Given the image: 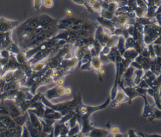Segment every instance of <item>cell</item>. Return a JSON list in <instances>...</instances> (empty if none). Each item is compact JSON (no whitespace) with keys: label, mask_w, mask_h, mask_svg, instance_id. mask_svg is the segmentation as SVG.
<instances>
[{"label":"cell","mask_w":161,"mask_h":137,"mask_svg":"<svg viewBox=\"0 0 161 137\" xmlns=\"http://www.w3.org/2000/svg\"><path fill=\"white\" fill-rule=\"evenodd\" d=\"M21 137H30V134L29 133V131L26 126V125L23 126V130H22V134H21Z\"/></svg>","instance_id":"36"},{"label":"cell","mask_w":161,"mask_h":137,"mask_svg":"<svg viewBox=\"0 0 161 137\" xmlns=\"http://www.w3.org/2000/svg\"><path fill=\"white\" fill-rule=\"evenodd\" d=\"M65 87L62 86H56L48 89L45 93V97L49 101L65 96Z\"/></svg>","instance_id":"4"},{"label":"cell","mask_w":161,"mask_h":137,"mask_svg":"<svg viewBox=\"0 0 161 137\" xmlns=\"http://www.w3.org/2000/svg\"><path fill=\"white\" fill-rule=\"evenodd\" d=\"M97 20L103 27H104L105 28H106L108 31L111 32V34L113 33L116 26L113 23V22L111 21V19H109L100 16L97 18Z\"/></svg>","instance_id":"17"},{"label":"cell","mask_w":161,"mask_h":137,"mask_svg":"<svg viewBox=\"0 0 161 137\" xmlns=\"http://www.w3.org/2000/svg\"><path fill=\"white\" fill-rule=\"evenodd\" d=\"M18 26V22L0 18V32H7L13 31Z\"/></svg>","instance_id":"6"},{"label":"cell","mask_w":161,"mask_h":137,"mask_svg":"<svg viewBox=\"0 0 161 137\" xmlns=\"http://www.w3.org/2000/svg\"><path fill=\"white\" fill-rule=\"evenodd\" d=\"M64 82H65L64 77H60L57 79L54 83L56 84L57 86H62L64 84Z\"/></svg>","instance_id":"37"},{"label":"cell","mask_w":161,"mask_h":137,"mask_svg":"<svg viewBox=\"0 0 161 137\" xmlns=\"http://www.w3.org/2000/svg\"><path fill=\"white\" fill-rule=\"evenodd\" d=\"M62 116H63L60 112L57 111L48 106H46L43 118L47 119L53 121H59L62 118Z\"/></svg>","instance_id":"13"},{"label":"cell","mask_w":161,"mask_h":137,"mask_svg":"<svg viewBox=\"0 0 161 137\" xmlns=\"http://www.w3.org/2000/svg\"><path fill=\"white\" fill-rule=\"evenodd\" d=\"M67 14L68 16H70V15L72 14V11H71L70 10H69V9L67 10Z\"/></svg>","instance_id":"44"},{"label":"cell","mask_w":161,"mask_h":137,"mask_svg":"<svg viewBox=\"0 0 161 137\" xmlns=\"http://www.w3.org/2000/svg\"><path fill=\"white\" fill-rule=\"evenodd\" d=\"M1 122L7 128H13L16 126V124L13 120V119L10 117L9 116H4L3 119H1Z\"/></svg>","instance_id":"26"},{"label":"cell","mask_w":161,"mask_h":137,"mask_svg":"<svg viewBox=\"0 0 161 137\" xmlns=\"http://www.w3.org/2000/svg\"><path fill=\"white\" fill-rule=\"evenodd\" d=\"M4 101L5 102L6 104L8 107L9 116L11 117L12 118H16L22 114H24L22 112L19 106L16 104V102L13 100L7 99V100H4Z\"/></svg>","instance_id":"9"},{"label":"cell","mask_w":161,"mask_h":137,"mask_svg":"<svg viewBox=\"0 0 161 137\" xmlns=\"http://www.w3.org/2000/svg\"><path fill=\"white\" fill-rule=\"evenodd\" d=\"M130 65H131L133 67H134L135 69H142V66L135 60H133L131 63Z\"/></svg>","instance_id":"40"},{"label":"cell","mask_w":161,"mask_h":137,"mask_svg":"<svg viewBox=\"0 0 161 137\" xmlns=\"http://www.w3.org/2000/svg\"><path fill=\"white\" fill-rule=\"evenodd\" d=\"M45 107L46 106L41 101H38L33 102L30 105L28 110L35 113L38 118H43Z\"/></svg>","instance_id":"11"},{"label":"cell","mask_w":161,"mask_h":137,"mask_svg":"<svg viewBox=\"0 0 161 137\" xmlns=\"http://www.w3.org/2000/svg\"><path fill=\"white\" fill-rule=\"evenodd\" d=\"M134 78H133V83L134 85H137L142 79V76L144 74V71L143 69H135L134 72Z\"/></svg>","instance_id":"27"},{"label":"cell","mask_w":161,"mask_h":137,"mask_svg":"<svg viewBox=\"0 0 161 137\" xmlns=\"http://www.w3.org/2000/svg\"><path fill=\"white\" fill-rule=\"evenodd\" d=\"M18 68H20V65L19 63L18 62L16 56L13 53H11L10 57L8 59L5 65L2 67V72L3 74L8 70H14Z\"/></svg>","instance_id":"12"},{"label":"cell","mask_w":161,"mask_h":137,"mask_svg":"<svg viewBox=\"0 0 161 137\" xmlns=\"http://www.w3.org/2000/svg\"><path fill=\"white\" fill-rule=\"evenodd\" d=\"M99 57L101 60V62H103V63L104 65V64H106V63H108L110 62L109 60L108 59V57H107V55H104V54H102V53H99Z\"/></svg>","instance_id":"35"},{"label":"cell","mask_w":161,"mask_h":137,"mask_svg":"<svg viewBox=\"0 0 161 137\" xmlns=\"http://www.w3.org/2000/svg\"><path fill=\"white\" fill-rule=\"evenodd\" d=\"M111 102V99L110 97H108L107 99L106 100V101L99 106H87V105H85L83 103L79 107H77L76 109H75V111L78 112L81 116H88V117H91V116L94 112H96L97 111H100V110H103L105 108H106V107L109 105V104H110Z\"/></svg>","instance_id":"2"},{"label":"cell","mask_w":161,"mask_h":137,"mask_svg":"<svg viewBox=\"0 0 161 137\" xmlns=\"http://www.w3.org/2000/svg\"><path fill=\"white\" fill-rule=\"evenodd\" d=\"M80 130H81L80 125L77 122L74 126L69 129V131L67 134V136H76L80 133Z\"/></svg>","instance_id":"28"},{"label":"cell","mask_w":161,"mask_h":137,"mask_svg":"<svg viewBox=\"0 0 161 137\" xmlns=\"http://www.w3.org/2000/svg\"><path fill=\"white\" fill-rule=\"evenodd\" d=\"M109 134L113 136H123L124 134H121L120 129L118 126H112L109 129Z\"/></svg>","instance_id":"30"},{"label":"cell","mask_w":161,"mask_h":137,"mask_svg":"<svg viewBox=\"0 0 161 137\" xmlns=\"http://www.w3.org/2000/svg\"><path fill=\"white\" fill-rule=\"evenodd\" d=\"M79 68L82 70H89L91 69V61L82 63L79 66Z\"/></svg>","instance_id":"34"},{"label":"cell","mask_w":161,"mask_h":137,"mask_svg":"<svg viewBox=\"0 0 161 137\" xmlns=\"http://www.w3.org/2000/svg\"><path fill=\"white\" fill-rule=\"evenodd\" d=\"M118 86L121 87V89L128 96L129 104H131L132 100L139 96L135 86H128L126 87L123 86V80H121V81L118 84Z\"/></svg>","instance_id":"8"},{"label":"cell","mask_w":161,"mask_h":137,"mask_svg":"<svg viewBox=\"0 0 161 137\" xmlns=\"http://www.w3.org/2000/svg\"><path fill=\"white\" fill-rule=\"evenodd\" d=\"M0 115L9 116L8 107L4 101H0Z\"/></svg>","instance_id":"29"},{"label":"cell","mask_w":161,"mask_h":137,"mask_svg":"<svg viewBox=\"0 0 161 137\" xmlns=\"http://www.w3.org/2000/svg\"><path fill=\"white\" fill-rule=\"evenodd\" d=\"M64 91H65V96H70L72 93V90L69 87H65V90Z\"/></svg>","instance_id":"43"},{"label":"cell","mask_w":161,"mask_h":137,"mask_svg":"<svg viewBox=\"0 0 161 137\" xmlns=\"http://www.w3.org/2000/svg\"><path fill=\"white\" fill-rule=\"evenodd\" d=\"M1 77L5 82H9L13 81L21 82L26 77V74L21 68H18L14 70L5 72L1 75Z\"/></svg>","instance_id":"3"},{"label":"cell","mask_w":161,"mask_h":137,"mask_svg":"<svg viewBox=\"0 0 161 137\" xmlns=\"http://www.w3.org/2000/svg\"><path fill=\"white\" fill-rule=\"evenodd\" d=\"M104 64L101 62L99 56L94 57L91 59V69L93 70L99 76V78L102 80V75L105 73V71L103 68Z\"/></svg>","instance_id":"5"},{"label":"cell","mask_w":161,"mask_h":137,"mask_svg":"<svg viewBox=\"0 0 161 137\" xmlns=\"http://www.w3.org/2000/svg\"><path fill=\"white\" fill-rule=\"evenodd\" d=\"M12 31L0 32V50L7 49L10 44L13 42L12 38Z\"/></svg>","instance_id":"10"},{"label":"cell","mask_w":161,"mask_h":137,"mask_svg":"<svg viewBox=\"0 0 161 137\" xmlns=\"http://www.w3.org/2000/svg\"><path fill=\"white\" fill-rule=\"evenodd\" d=\"M135 68L131 65H129L123 72L122 77H123V80H125L128 86H135L133 83V77H134V72Z\"/></svg>","instance_id":"14"},{"label":"cell","mask_w":161,"mask_h":137,"mask_svg":"<svg viewBox=\"0 0 161 137\" xmlns=\"http://www.w3.org/2000/svg\"><path fill=\"white\" fill-rule=\"evenodd\" d=\"M137 86L142 87V88H145V89H148L149 86L147 84V83L146 82V81L144 79H142L141 81L140 82V83L137 85Z\"/></svg>","instance_id":"39"},{"label":"cell","mask_w":161,"mask_h":137,"mask_svg":"<svg viewBox=\"0 0 161 137\" xmlns=\"http://www.w3.org/2000/svg\"><path fill=\"white\" fill-rule=\"evenodd\" d=\"M26 112L28 116V120L31 124L36 129H38V130L42 131V126L40 118H38L35 113L30 111V110H28Z\"/></svg>","instance_id":"16"},{"label":"cell","mask_w":161,"mask_h":137,"mask_svg":"<svg viewBox=\"0 0 161 137\" xmlns=\"http://www.w3.org/2000/svg\"><path fill=\"white\" fill-rule=\"evenodd\" d=\"M152 45H153L154 52L156 57H160L161 56V45H155V44H152Z\"/></svg>","instance_id":"33"},{"label":"cell","mask_w":161,"mask_h":137,"mask_svg":"<svg viewBox=\"0 0 161 137\" xmlns=\"http://www.w3.org/2000/svg\"><path fill=\"white\" fill-rule=\"evenodd\" d=\"M53 0H44L43 1V4L46 8H52L53 6Z\"/></svg>","instance_id":"38"},{"label":"cell","mask_w":161,"mask_h":137,"mask_svg":"<svg viewBox=\"0 0 161 137\" xmlns=\"http://www.w3.org/2000/svg\"><path fill=\"white\" fill-rule=\"evenodd\" d=\"M128 136L130 137H136L138 136V135L136 134V133L135 132V130L133 129H130L128 132Z\"/></svg>","instance_id":"42"},{"label":"cell","mask_w":161,"mask_h":137,"mask_svg":"<svg viewBox=\"0 0 161 137\" xmlns=\"http://www.w3.org/2000/svg\"><path fill=\"white\" fill-rule=\"evenodd\" d=\"M151 60L152 58L150 57H145L141 54H138L134 60L137 62L142 66V68L143 70V71L145 72L150 70Z\"/></svg>","instance_id":"15"},{"label":"cell","mask_w":161,"mask_h":137,"mask_svg":"<svg viewBox=\"0 0 161 137\" xmlns=\"http://www.w3.org/2000/svg\"><path fill=\"white\" fill-rule=\"evenodd\" d=\"M125 43V38L123 36H119V38L116 45V47L118 51L119 52V53L121 56L123 55V54L126 50Z\"/></svg>","instance_id":"25"},{"label":"cell","mask_w":161,"mask_h":137,"mask_svg":"<svg viewBox=\"0 0 161 137\" xmlns=\"http://www.w3.org/2000/svg\"><path fill=\"white\" fill-rule=\"evenodd\" d=\"M109 134V130H106L102 128H94L87 134V136H94V137H103L108 136Z\"/></svg>","instance_id":"21"},{"label":"cell","mask_w":161,"mask_h":137,"mask_svg":"<svg viewBox=\"0 0 161 137\" xmlns=\"http://www.w3.org/2000/svg\"><path fill=\"white\" fill-rule=\"evenodd\" d=\"M155 119H161V109H159L158 108L154 107L152 116L151 118L149 119V120L150 121H152L153 120H154Z\"/></svg>","instance_id":"31"},{"label":"cell","mask_w":161,"mask_h":137,"mask_svg":"<svg viewBox=\"0 0 161 137\" xmlns=\"http://www.w3.org/2000/svg\"><path fill=\"white\" fill-rule=\"evenodd\" d=\"M138 55V53L134 48H128L125 50L122 55V57L125 59L133 61Z\"/></svg>","instance_id":"23"},{"label":"cell","mask_w":161,"mask_h":137,"mask_svg":"<svg viewBox=\"0 0 161 137\" xmlns=\"http://www.w3.org/2000/svg\"><path fill=\"white\" fill-rule=\"evenodd\" d=\"M42 0H34V7L36 9H39L41 7Z\"/></svg>","instance_id":"41"},{"label":"cell","mask_w":161,"mask_h":137,"mask_svg":"<svg viewBox=\"0 0 161 137\" xmlns=\"http://www.w3.org/2000/svg\"><path fill=\"white\" fill-rule=\"evenodd\" d=\"M91 9L92 11H94L96 13H100L103 9V6L100 1L97 0V1L91 6Z\"/></svg>","instance_id":"32"},{"label":"cell","mask_w":161,"mask_h":137,"mask_svg":"<svg viewBox=\"0 0 161 137\" xmlns=\"http://www.w3.org/2000/svg\"><path fill=\"white\" fill-rule=\"evenodd\" d=\"M38 19L40 21V25L42 26H48V25H52L53 23H57L58 21L57 19H53V18H52L51 16H50L49 15L46 14H41L40 16H38Z\"/></svg>","instance_id":"20"},{"label":"cell","mask_w":161,"mask_h":137,"mask_svg":"<svg viewBox=\"0 0 161 137\" xmlns=\"http://www.w3.org/2000/svg\"><path fill=\"white\" fill-rule=\"evenodd\" d=\"M128 102V97L126 94L124 92V91L121 90H118L115 98L111 101L110 104L111 107L114 108H117L120 106L122 103Z\"/></svg>","instance_id":"7"},{"label":"cell","mask_w":161,"mask_h":137,"mask_svg":"<svg viewBox=\"0 0 161 137\" xmlns=\"http://www.w3.org/2000/svg\"><path fill=\"white\" fill-rule=\"evenodd\" d=\"M160 74H161V73H160Z\"/></svg>","instance_id":"45"},{"label":"cell","mask_w":161,"mask_h":137,"mask_svg":"<svg viewBox=\"0 0 161 137\" xmlns=\"http://www.w3.org/2000/svg\"><path fill=\"white\" fill-rule=\"evenodd\" d=\"M26 126L27 127L30 134V137H44V136H47V135L44 133L42 131H40L38 129H36V128H35L33 126H32L31 124V123H30L28 119L26 121V123H25Z\"/></svg>","instance_id":"19"},{"label":"cell","mask_w":161,"mask_h":137,"mask_svg":"<svg viewBox=\"0 0 161 137\" xmlns=\"http://www.w3.org/2000/svg\"><path fill=\"white\" fill-rule=\"evenodd\" d=\"M18 90H9L3 91L0 94V101L7 99L14 100Z\"/></svg>","instance_id":"22"},{"label":"cell","mask_w":161,"mask_h":137,"mask_svg":"<svg viewBox=\"0 0 161 137\" xmlns=\"http://www.w3.org/2000/svg\"><path fill=\"white\" fill-rule=\"evenodd\" d=\"M16 125H18V126H23V125L25 124L26 121L28 119V116L27 114V112H26L24 114H22L16 118H13Z\"/></svg>","instance_id":"24"},{"label":"cell","mask_w":161,"mask_h":137,"mask_svg":"<svg viewBox=\"0 0 161 137\" xmlns=\"http://www.w3.org/2000/svg\"><path fill=\"white\" fill-rule=\"evenodd\" d=\"M147 94L150 96L154 99L155 105L157 106V107L159 109H161V92L159 90H155L151 87H149L147 89Z\"/></svg>","instance_id":"18"},{"label":"cell","mask_w":161,"mask_h":137,"mask_svg":"<svg viewBox=\"0 0 161 137\" xmlns=\"http://www.w3.org/2000/svg\"><path fill=\"white\" fill-rule=\"evenodd\" d=\"M40 101L46 106H48L57 111L60 112L62 116H64L66 114L74 111L83 103L82 101V96L80 93L77 94L72 99L69 101L57 103H53L51 102V101L47 99L45 97L43 93L41 97Z\"/></svg>","instance_id":"1"}]
</instances>
